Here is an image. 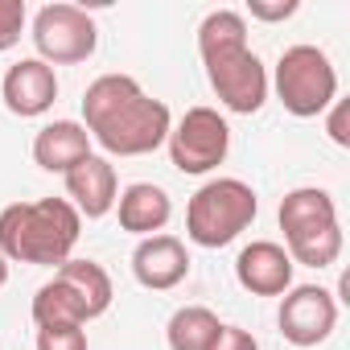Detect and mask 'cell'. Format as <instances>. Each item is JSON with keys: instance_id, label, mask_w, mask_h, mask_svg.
<instances>
[{"instance_id": "obj_1", "label": "cell", "mask_w": 350, "mask_h": 350, "mask_svg": "<svg viewBox=\"0 0 350 350\" xmlns=\"http://www.w3.org/2000/svg\"><path fill=\"white\" fill-rule=\"evenodd\" d=\"M198 54L219 103L235 116H256L268 99V70L247 46V21L235 9H215L198 25Z\"/></svg>"}, {"instance_id": "obj_2", "label": "cell", "mask_w": 350, "mask_h": 350, "mask_svg": "<svg viewBox=\"0 0 350 350\" xmlns=\"http://www.w3.org/2000/svg\"><path fill=\"white\" fill-rule=\"evenodd\" d=\"M83 219L66 198L13 202L0 211V256L9 264H42L62 268L79 243Z\"/></svg>"}, {"instance_id": "obj_3", "label": "cell", "mask_w": 350, "mask_h": 350, "mask_svg": "<svg viewBox=\"0 0 350 350\" xmlns=\"http://www.w3.org/2000/svg\"><path fill=\"white\" fill-rule=\"evenodd\" d=\"M280 231H284V252L293 264L305 268H329L342 256V223L329 190L317 186H297L280 198Z\"/></svg>"}, {"instance_id": "obj_4", "label": "cell", "mask_w": 350, "mask_h": 350, "mask_svg": "<svg viewBox=\"0 0 350 350\" xmlns=\"http://www.w3.org/2000/svg\"><path fill=\"white\" fill-rule=\"evenodd\" d=\"M260 215V198L239 178H211L186 206V235L198 247H227L235 243Z\"/></svg>"}, {"instance_id": "obj_5", "label": "cell", "mask_w": 350, "mask_h": 350, "mask_svg": "<svg viewBox=\"0 0 350 350\" xmlns=\"http://www.w3.org/2000/svg\"><path fill=\"white\" fill-rule=\"evenodd\" d=\"M272 83H276V99L297 120L321 116L338 99V70H334L329 54L317 50V46H305V42L288 46L276 58V79Z\"/></svg>"}, {"instance_id": "obj_6", "label": "cell", "mask_w": 350, "mask_h": 350, "mask_svg": "<svg viewBox=\"0 0 350 350\" xmlns=\"http://www.w3.org/2000/svg\"><path fill=\"white\" fill-rule=\"evenodd\" d=\"M169 161L178 173L202 178V173L219 169L231 152V128L215 107H190L178 124L169 128Z\"/></svg>"}, {"instance_id": "obj_7", "label": "cell", "mask_w": 350, "mask_h": 350, "mask_svg": "<svg viewBox=\"0 0 350 350\" xmlns=\"http://www.w3.org/2000/svg\"><path fill=\"white\" fill-rule=\"evenodd\" d=\"M33 46L46 66H75L87 62L99 46L95 17L79 5H46L33 17Z\"/></svg>"}, {"instance_id": "obj_8", "label": "cell", "mask_w": 350, "mask_h": 350, "mask_svg": "<svg viewBox=\"0 0 350 350\" xmlns=\"http://www.w3.org/2000/svg\"><path fill=\"white\" fill-rule=\"evenodd\" d=\"M169 128H173L169 103L152 99V95H140L120 116H111L103 128H95L91 140L111 157H148L169 140Z\"/></svg>"}, {"instance_id": "obj_9", "label": "cell", "mask_w": 350, "mask_h": 350, "mask_svg": "<svg viewBox=\"0 0 350 350\" xmlns=\"http://www.w3.org/2000/svg\"><path fill=\"white\" fill-rule=\"evenodd\" d=\"M276 325H280L284 342H293L301 350L321 346L338 325V297L329 288H321V284H293L280 297Z\"/></svg>"}, {"instance_id": "obj_10", "label": "cell", "mask_w": 350, "mask_h": 350, "mask_svg": "<svg viewBox=\"0 0 350 350\" xmlns=\"http://www.w3.org/2000/svg\"><path fill=\"white\" fill-rule=\"evenodd\" d=\"M0 99L5 107L21 120H33V116H46L58 99V75L54 66H46L42 58H21L5 70L0 79Z\"/></svg>"}, {"instance_id": "obj_11", "label": "cell", "mask_w": 350, "mask_h": 350, "mask_svg": "<svg viewBox=\"0 0 350 350\" xmlns=\"http://www.w3.org/2000/svg\"><path fill=\"white\" fill-rule=\"evenodd\" d=\"M132 276L140 288H152V293H169L178 288L186 276H190V252L178 235H148L136 243L132 252Z\"/></svg>"}, {"instance_id": "obj_12", "label": "cell", "mask_w": 350, "mask_h": 350, "mask_svg": "<svg viewBox=\"0 0 350 350\" xmlns=\"http://www.w3.org/2000/svg\"><path fill=\"white\" fill-rule=\"evenodd\" d=\"M293 260L280 243L272 239H252L239 256H235V280L252 293V297H284L293 288Z\"/></svg>"}, {"instance_id": "obj_13", "label": "cell", "mask_w": 350, "mask_h": 350, "mask_svg": "<svg viewBox=\"0 0 350 350\" xmlns=\"http://www.w3.org/2000/svg\"><path fill=\"white\" fill-rule=\"evenodd\" d=\"M120 198V178L107 157H87L66 173V202L79 211V219H103L116 211Z\"/></svg>"}, {"instance_id": "obj_14", "label": "cell", "mask_w": 350, "mask_h": 350, "mask_svg": "<svg viewBox=\"0 0 350 350\" xmlns=\"http://www.w3.org/2000/svg\"><path fill=\"white\" fill-rule=\"evenodd\" d=\"M116 215H120V231L148 239V235H161V231L169 227L173 202H169V194H165L161 186H152V182H132V186L116 198Z\"/></svg>"}, {"instance_id": "obj_15", "label": "cell", "mask_w": 350, "mask_h": 350, "mask_svg": "<svg viewBox=\"0 0 350 350\" xmlns=\"http://www.w3.org/2000/svg\"><path fill=\"white\" fill-rule=\"evenodd\" d=\"M91 157V136L79 120H54L46 124L38 136H33V161L46 169V173H66Z\"/></svg>"}, {"instance_id": "obj_16", "label": "cell", "mask_w": 350, "mask_h": 350, "mask_svg": "<svg viewBox=\"0 0 350 350\" xmlns=\"http://www.w3.org/2000/svg\"><path fill=\"white\" fill-rule=\"evenodd\" d=\"M54 276L70 288V297L79 301L87 321H95V317H103L111 309L116 293H111V276L103 272V264H95V260H66Z\"/></svg>"}, {"instance_id": "obj_17", "label": "cell", "mask_w": 350, "mask_h": 350, "mask_svg": "<svg viewBox=\"0 0 350 350\" xmlns=\"http://www.w3.org/2000/svg\"><path fill=\"white\" fill-rule=\"evenodd\" d=\"M144 91H140V83L132 79V75H99L91 87H87V95H83V128H87V136L95 132V128H103L111 116H120L132 99H140Z\"/></svg>"}, {"instance_id": "obj_18", "label": "cell", "mask_w": 350, "mask_h": 350, "mask_svg": "<svg viewBox=\"0 0 350 350\" xmlns=\"http://www.w3.org/2000/svg\"><path fill=\"white\" fill-rule=\"evenodd\" d=\"M223 338V321L206 305H182L165 325L169 350H215Z\"/></svg>"}, {"instance_id": "obj_19", "label": "cell", "mask_w": 350, "mask_h": 350, "mask_svg": "<svg viewBox=\"0 0 350 350\" xmlns=\"http://www.w3.org/2000/svg\"><path fill=\"white\" fill-rule=\"evenodd\" d=\"M33 325H38V329H42V325H87L79 301L70 297V288H66L58 276L46 280V284L33 293Z\"/></svg>"}, {"instance_id": "obj_20", "label": "cell", "mask_w": 350, "mask_h": 350, "mask_svg": "<svg viewBox=\"0 0 350 350\" xmlns=\"http://www.w3.org/2000/svg\"><path fill=\"white\" fill-rule=\"evenodd\" d=\"M25 21H29V9L25 0H0V54L13 50L25 33Z\"/></svg>"}, {"instance_id": "obj_21", "label": "cell", "mask_w": 350, "mask_h": 350, "mask_svg": "<svg viewBox=\"0 0 350 350\" xmlns=\"http://www.w3.org/2000/svg\"><path fill=\"white\" fill-rule=\"evenodd\" d=\"M38 350H87V329L83 325H42Z\"/></svg>"}, {"instance_id": "obj_22", "label": "cell", "mask_w": 350, "mask_h": 350, "mask_svg": "<svg viewBox=\"0 0 350 350\" xmlns=\"http://www.w3.org/2000/svg\"><path fill=\"white\" fill-rule=\"evenodd\" d=\"M297 9H301L297 0H252V5H247V13H252L256 21H268V25L297 17Z\"/></svg>"}, {"instance_id": "obj_23", "label": "cell", "mask_w": 350, "mask_h": 350, "mask_svg": "<svg viewBox=\"0 0 350 350\" xmlns=\"http://www.w3.org/2000/svg\"><path fill=\"white\" fill-rule=\"evenodd\" d=\"M346 124H350V103H346V99H334V103H329L325 132H329V140H334L338 148H350V132H346Z\"/></svg>"}, {"instance_id": "obj_24", "label": "cell", "mask_w": 350, "mask_h": 350, "mask_svg": "<svg viewBox=\"0 0 350 350\" xmlns=\"http://www.w3.org/2000/svg\"><path fill=\"white\" fill-rule=\"evenodd\" d=\"M215 350H260V342L247 329H239V325H223V338H219Z\"/></svg>"}, {"instance_id": "obj_25", "label": "cell", "mask_w": 350, "mask_h": 350, "mask_svg": "<svg viewBox=\"0 0 350 350\" xmlns=\"http://www.w3.org/2000/svg\"><path fill=\"white\" fill-rule=\"evenodd\" d=\"M5 284H9V260L0 256V288H5Z\"/></svg>"}]
</instances>
